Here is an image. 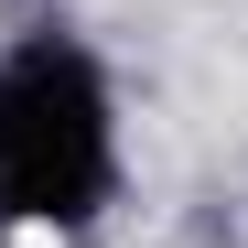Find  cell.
I'll use <instances>...</instances> for the list:
<instances>
[{
	"label": "cell",
	"mask_w": 248,
	"mask_h": 248,
	"mask_svg": "<svg viewBox=\"0 0 248 248\" xmlns=\"http://www.w3.org/2000/svg\"><path fill=\"white\" fill-rule=\"evenodd\" d=\"M119 184L108 76L87 44H32L0 65V227H87Z\"/></svg>",
	"instance_id": "6da1fadb"
}]
</instances>
